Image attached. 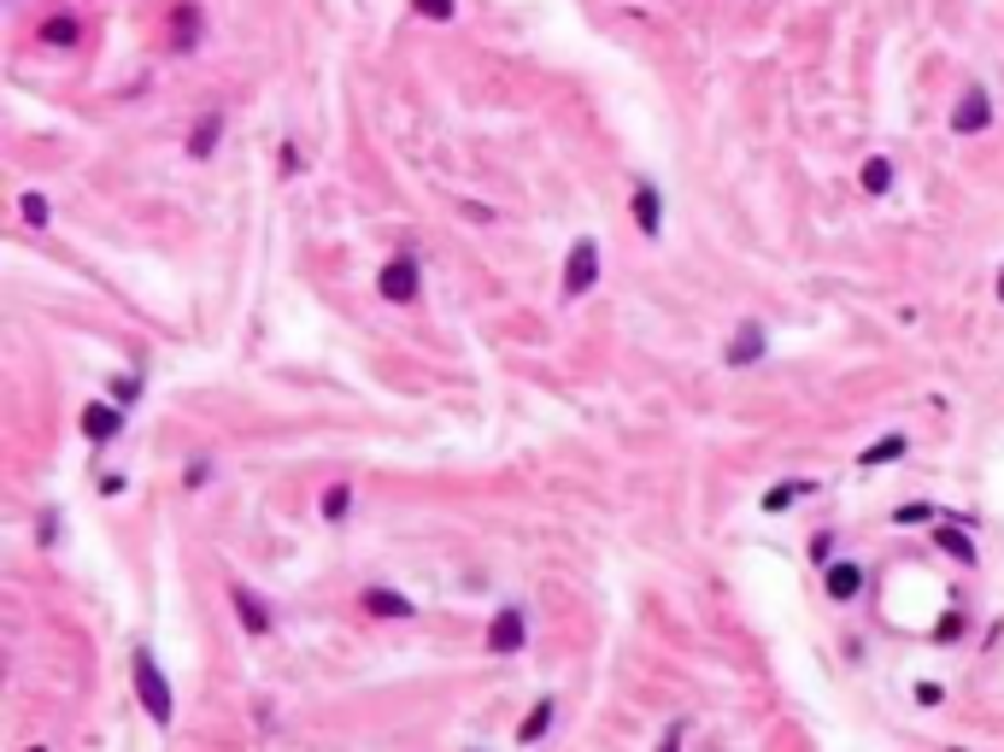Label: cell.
<instances>
[{
    "instance_id": "603a6c76",
    "label": "cell",
    "mask_w": 1004,
    "mask_h": 752,
    "mask_svg": "<svg viewBox=\"0 0 1004 752\" xmlns=\"http://www.w3.org/2000/svg\"><path fill=\"white\" fill-rule=\"evenodd\" d=\"M934 518H946V511H934L928 500H911V506H899V511H893V523H899V529H923V523H934Z\"/></svg>"
},
{
    "instance_id": "d4e9b609",
    "label": "cell",
    "mask_w": 1004,
    "mask_h": 752,
    "mask_svg": "<svg viewBox=\"0 0 1004 752\" xmlns=\"http://www.w3.org/2000/svg\"><path fill=\"white\" fill-rule=\"evenodd\" d=\"M834 541H840L834 529H816V535H811V564H816V571H828V564H834Z\"/></svg>"
},
{
    "instance_id": "d6a6232c",
    "label": "cell",
    "mask_w": 1004,
    "mask_h": 752,
    "mask_svg": "<svg viewBox=\"0 0 1004 752\" xmlns=\"http://www.w3.org/2000/svg\"><path fill=\"white\" fill-rule=\"evenodd\" d=\"M993 295L1004 300V265H999V277H993Z\"/></svg>"
},
{
    "instance_id": "4fadbf2b",
    "label": "cell",
    "mask_w": 1004,
    "mask_h": 752,
    "mask_svg": "<svg viewBox=\"0 0 1004 752\" xmlns=\"http://www.w3.org/2000/svg\"><path fill=\"white\" fill-rule=\"evenodd\" d=\"M946 518L951 523H934V546H940L946 559H958L963 571H975L981 553H975V541H969V523H958V511H946Z\"/></svg>"
},
{
    "instance_id": "30bf717a",
    "label": "cell",
    "mask_w": 1004,
    "mask_h": 752,
    "mask_svg": "<svg viewBox=\"0 0 1004 752\" xmlns=\"http://www.w3.org/2000/svg\"><path fill=\"white\" fill-rule=\"evenodd\" d=\"M628 218H635V230L646 235V242H658L663 235V195H658V183H635L628 188Z\"/></svg>"
},
{
    "instance_id": "8992f818",
    "label": "cell",
    "mask_w": 1004,
    "mask_h": 752,
    "mask_svg": "<svg viewBox=\"0 0 1004 752\" xmlns=\"http://www.w3.org/2000/svg\"><path fill=\"white\" fill-rule=\"evenodd\" d=\"M124 418H130V412H124L118 400H89V406L77 412V430H82V441H89V447H112V441L124 435Z\"/></svg>"
},
{
    "instance_id": "ffe728a7",
    "label": "cell",
    "mask_w": 1004,
    "mask_h": 752,
    "mask_svg": "<svg viewBox=\"0 0 1004 752\" xmlns=\"http://www.w3.org/2000/svg\"><path fill=\"white\" fill-rule=\"evenodd\" d=\"M19 218H24L30 230H47V224H54V207H47V195L24 188V195H19Z\"/></svg>"
},
{
    "instance_id": "8fae6325",
    "label": "cell",
    "mask_w": 1004,
    "mask_h": 752,
    "mask_svg": "<svg viewBox=\"0 0 1004 752\" xmlns=\"http://www.w3.org/2000/svg\"><path fill=\"white\" fill-rule=\"evenodd\" d=\"M359 611H365V618H382V623H412L417 600H412V594H400V588H365Z\"/></svg>"
},
{
    "instance_id": "d590c367",
    "label": "cell",
    "mask_w": 1004,
    "mask_h": 752,
    "mask_svg": "<svg viewBox=\"0 0 1004 752\" xmlns=\"http://www.w3.org/2000/svg\"><path fill=\"white\" fill-rule=\"evenodd\" d=\"M470 752H482V747H470Z\"/></svg>"
},
{
    "instance_id": "e0dca14e",
    "label": "cell",
    "mask_w": 1004,
    "mask_h": 752,
    "mask_svg": "<svg viewBox=\"0 0 1004 752\" xmlns=\"http://www.w3.org/2000/svg\"><path fill=\"white\" fill-rule=\"evenodd\" d=\"M42 47H82V19H77V12H47V19H42Z\"/></svg>"
},
{
    "instance_id": "1f68e13d",
    "label": "cell",
    "mask_w": 1004,
    "mask_h": 752,
    "mask_svg": "<svg viewBox=\"0 0 1004 752\" xmlns=\"http://www.w3.org/2000/svg\"><path fill=\"white\" fill-rule=\"evenodd\" d=\"M277 165H282V177H294V170H300V147H282Z\"/></svg>"
},
{
    "instance_id": "d6986e66",
    "label": "cell",
    "mask_w": 1004,
    "mask_h": 752,
    "mask_svg": "<svg viewBox=\"0 0 1004 752\" xmlns=\"http://www.w3.org/2000/svg\"><path fill=\"white\" fill-rule=\"evenodd\" d=\"M893 177H899V170H893V159H888V153H870V159H863V170H858L863 195H888V188H893Z\"/></svg>"
},
{
    "instance_id": "ba28073f",
    "label": "cell",
    "mask_w": 1004,
    "mask_h": 752,
    "mask_svg": "<svg viewBox=\"0 0 1004 752\" xmlns=\"http://www.w3.org/2000/svg\"><path fill=\"white\" fill-rule=\"evenodd\" d=\"M763 353H770V330H763L758 318H746V323H735V335H728L723 365H728V371H746V365H758Z\"/></svg>"
},
{
    "instance_id": "e575fe53",
    "label": "cell",
    "mask_w": 1004,
    "mask_h": 752,
    "mask_svg": "<svg viewBox=\"0 0 1004 752\" xmlns=\"http://www.w3.org/2000/svg\"><path fill=\"white\" fill-rule=\"evenodd\" d=\"M951 752H969V747H951Z\"/></svg>"
},
{
    "instance_id": "5bb4252c",
    "label": "cell",
    "mask_w": 1004,
    "mask_h": 752,
    "mask_svg": "<svg viewBox=\"0 0 1004 752\" xmlns=\"http://www.w3.org/2000/svg\"><path fill=\"white\" fill-rule=\"evenodd\" d=\"M224 124H230V118H224V107H212V112H207V118H200V124L189 130V142H182V153H189V159H212V153H217V142H224Z\"/></svg>"
},
{
    "instance_id": "ac0fdd59",
    "label": "cell",
    "mask_w": 1004,
    "mask_h": 752,
    "mask_svg": "<svg viewBox=\"0 0 1004 752\" xmlns=\"http://www.w3.org/2000/svg\"><path fill=\"white\" fill-rule=\"evenodd\" d=\"M317 518H323V523H347V518H353V483H330V488H323Z\"/></svg>"
},
{
    "instance_id": "9c48e42d",
    "label": "cell",
    "mask_w": 1004,
    "mask_h": 752,
    "mask_svg": "<svg viewBox=\"0 0 1004 752\" xmlns=\"http://www.w3.org/2000/svg\"><path fill=\"white\" fill-rule=\"evenodd\" d=\"M863 588H870V571H863L858 559H834L828 571H823V594L834 606H852V600H863Z\"/></svg>"
},
{
    "instance_id": "f1b7e54d",
    "label": "cell",
    "mask_w": 1004,
    "mask_h": 752,
    "mask_svg": "<svg viewBox=\"0 0 1004 752\" xmlns=\"http://www.w3.org/2000/svg\"><path fill=\"white\" fill-rule=\"evenodd\" d=\"M59 518H65V511H42V523H36V541L42 546H59Z\"/></svg>"
},
{
    "instance_id": "52a82bcc",
    "label": "cell",
    "mask_w": 1004,
    "mask_h": 752,
    "mask_svg": "<svg viewBox=\"0 0 1004 752\" xmlns=\"http://www.w3.org/2000/svg\"><path fill=\"white\" fill-rule=\"evenodd\" d=\"M993 118H999L993 95H986L981 82H969V89L958 95V107H951V135H986V130H993Z\"/></svg>"
},
{
    "instance_id": "9a60e30c",
    "label": "cell",
    "mask_w": 1004,
    "mask_h": 752,
    "mask_svg": "<svg viewBox=\"0 0 1004 752\" xmlns=\"http://www.w3.org/2000/svg\"><path fill=\"white\" fill-rule=\"evenodd\" d=\"M911 453V435L905 430H888V435H875L870 447L858 453V471H875V465H899V458Z\"/></svg>"
},
{
    "instance_id": "4316f807",
    "label": "cell",
    "mask_w": 1004,
    "mask_h": 752,
    "mask_svg": "<svg viewBox=\"0 0 1004 752\" xmlns=\"http://www.w3.org/2000/svg\"><path fill=\"white\" fill-rule=\"evenodd\" d=\"M963 629H969L963 611H946V618L934 623V641H946V646H951V641H963Z\"/></svg>"
},
{
    "instance_id": "5b68a950",
    "label": "cell",
    "mask_w": 1004,
    "mask_h": 752,
    "mask_svg": "<svg viewBox=\"0 0 1004 752\" xmlns=\"http://www.w3.org/2000/svg\"><path fill=\"white\" fill-rule=\"evenodd\" d=\"M230 606H235V618H242V629L253 641L277 635V606H270L253 583H230Z\"/></svg>"
},
{
    "instance_id": "484cf974",
    "label": "cell",
    "mask_w": 1004,
    "mask_h": 752,
    "mask_svg": "<svg viewBox=\"0 0 1004 752\" xmlns=\"http://www.w3.org/2000/svg\"><path fill=\"white\" fill-rule=\"evenodd\" d=\"M412 7H417L430 24H453V19H458V0H412Z\"/></svg>"
},
{
    "instance_id": "836d02e7",
    "label": "cell",
    "mask_w": 1004,
    "mask_h": 752,
    "mask_svg": "<svg viewBox=\"0 0 1004 752\" xmlns=\"http://www.w3.org/2000/svg\"><path fill=\"white\" fill-rule=\"evenodd\" d=\"M24 752H47V747H24Z\"/></svg>"
},
{
    "instance_id": "83f0119b",
    "label": "cell",
    "mask_w": 1004,
    "mask_h": 752,
    "mask_svg": "<svg viewBox=\"0 0 1004 752\" xmlns=\"http://www.w3.org/2000/svg\"><path fill=\"white\" fill-rule=\"evenodd\" d=\"M688 717H670V729H663V741H658V752H682V741H688Z\"/></svg>"
},
{
    "instance_id": "7c38bea8",
    "label": "cell",
    "mask_w": 1004,
    "mask_h": 752,
    "mask_svg": "<svg viewBox=\"0 0 1004 752\" xmlns=\"http://www.w3.org/2000/svg\"><path fill=\"white\" fill-rule=\"evenodd\" d=\"M558 711H565V706H558V694H540L535 706L523 711V723H517V747L529 752V747H540V741H547V734H553V723H558Z\"/></svg>"
},
{
    "instance_id": "f546056e",
    "label": "cell",
    "mask_w": 1004,
    "mask_h": 752,
    "mask_svg": "<svg viewBox=\"0 0 1004 752\" xmlns=\"http://www.w3.org/2000/svg\"><path fill=\"white\" fill-rule=\"evenodd\" d=\"M916 706H946V688L940 682H916Z\"/></svg>"
},
{
    "instance_id": "6da1fadb",
    "label": "cell",
    "mask_w": 1004,
    "mask_h": 752,
    "mask_svg": "<svg viewBox=\"0 0 1004 752\" xmlns=\"http://www.w3.org/2000/svg\"><path fill=\"white\" fill-rule=\"evenodd\" d=\"M130 682H135V694H142L153 729H171L177 723V688H171V676H165V664H159L153 646H135L130 653Z\"/></svg>"
},
{
    "instance_id": "7402d4cb",
    "label": "cell",
    "mask_w": 1004,
    "mask_h": 752,
    "mask_svg": "<svg viewBox=\"0 0 1004 752\" xmlns=\"http://www.w3.org/2000/svg\"><path fill=\"white\" fill-rule=\"evenodd\" d=\"M142 395H147V376H135V371H118V376H112V400L124 406V412H130V406L142 400Z\"/></svg>"
},
{
    "instance_id": "3957f363",
    "label": "cell",
    "mask_w": 1004,
    "mask_h": 752,
    "mask_svg": "<svg viewBox=\"0 0 1004 752\" xmlns=\"http://www.w3.org/2000/svg\"><path fill=\"white\" fill-rule=\"evenodd\" d=\"M593 283H600V242H593V235H576L570 253H565V270H558V295L588 300Z\"/></svg>"
},
{
    "instance_id": "7a4b0ae2",
    "label": "cell",
    "mask_w": 1004,
    "mask_h": 752,
    "mask_svg": "<svg viewBox=\"0 0 1004 752\" xmlns=\"http://www.w3.org/2000/svg\"><path fill=\"white\" fill-rule=\"evenodd\" d=\"M377 295H382L388 306H417V300H423V259H417L412 247H400L394 259L377 270Z\"/></svg>"
},
{
    "instance_id": "2e32d148",
    "label": "cell",
    "mask_w": 1004,
    "mask_h": 752,
    "mask_svg": "<svg viewBox=\"0 0 1004 752\" xmlns=\"http://www.w3.org/2000/svg\"><path fill=\"white\" fill-rule=\"evenodd\" d=\"M811 494H816V483H811V476H781V483H776L770 494H763V511H770V518H781L788 506L811 500Z\"/></svg>"
},
{
    "instance_id": "cb8c5ba5",
    "label": "cell",
    "mask_w": 1004,
    "mask_h": 752,
    "mask_svg": "<svg viewBox=\"0 0 1004 752\" xmlns=\"http://www.w3.org/2000/svg\"><path fill=\"white\" fill-rule=\"evenodd\" d=\"M212 476H217V465H212V458H189V465H182V488H189V494H200V488L212 483Z\"/></svg>"
},
{
    "instance_id": "4dcf8cb0",
    "label": "cell",
    "mask_w": 1004,
    "mask_h": 752,
    "mask_svg": "<svg viewBox=\"0 0 1004 752\" xmlns=\"http://www.w3.org/2000/svg\"><path fill=\"white\" fill-rule=\"evenodd\" d=\"M124 488H130L124 471H107V476H100V494H124Z\"/></svg>"
},
{
    "instance_id": "44dd1931",
    "label": "cell",
    "mask_w": 1004,
    "mask_h": 752,
    "mask_svg": "<svg viewBox=\"0 0 1004 752\" xmlns=\"http://www.w3.org/2000/svg\"><path fill=\"white\" fill-rule=\"evenodd\" d=\"M200 47V7H177V54Z\"/></svg>"
},
{
    "instance_id": "277c9868",
    "label": "cell",
    "mask_w": 1004,
    "mask_h": 752,
    "mask_svg": "<svg viewBox=\"0 0 1004 752\" xmlns=\"http://www.w3.org/2000/svg\"><path fill=\"white\" fill-rule=\"evenodd\" d=\"M482 646H488L493 659H512V653H523V646H529V606H517V600L493 606Z\"/></svg>"
}]
</instances>
